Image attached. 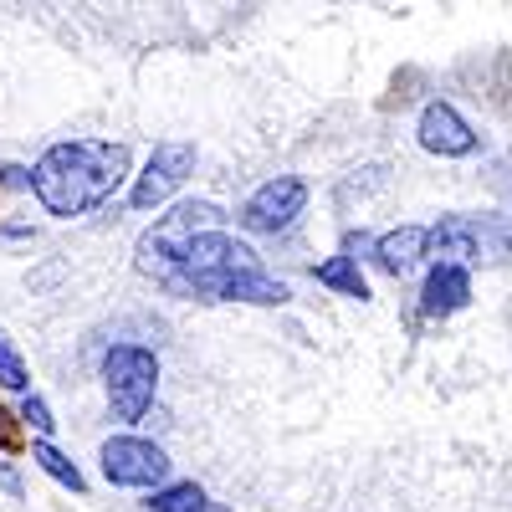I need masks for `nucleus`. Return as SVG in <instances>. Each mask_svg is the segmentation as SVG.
I'll return each mask as SVG.
<instances>
[{"instance_id":"1","label":"nucleus","mask_w":512,"mask_h":512,"mask_svg":"<svg viewBox=\"0 0 512 512\" xmlns=\"http://www.w3.org/2000/svg\"><path fill=\"white\" fill-rule=\"evenodd\" d=\"M128 180V144H103V139H72L52 144L31 164V195L41 200L47 216H88L113 190Z\"/></svg>"},{"instance_id":"2","label":"nucleus","mask_w":512,"mask_h":512,"mask_svg":"<svg viewBox=\"0 0 512 512\" xmlns=\"http://www.w3.org/2000/svg\"><path fill=\"white\" fill-rule=\"evenodd\" d=\"M256 267H262V256H256L246 241H236L226 231H200L185 251L180 272L164 282V292L195 297V303H226V287L241 272H256Z\"/></svg>"},{"instance_id":"3","label":"nucleus","mask_w":512,"mask_h":512,"mask_svg":"<svg viewBox=\"0 0 512 512\" xmlns=\"http://www.w3.org/2000/svg\"><path fill=\"white\" fill-rule=\"evenodd\" d=\"M221 205H210V200H180L169 216H159L144 236H139V246H134V267L144 272V277H154L159 287L180 272V262H185V251H190V241L200 236V231H221Z\"/></svg>"},{"instance_id":"4","label":"nucleus","mask_w":512,"mask_h":512,"mask_svg":"<svg viewBox=\"0 0 512 512\" xmlns=\"http://www.w3.org/2000/svg\"><path fill=\"white\" fill-rule=\"evenodd\" d=\"M103 384H108L113 420L134 425V420H144L149 405H154V390H159V359H154L144 344H113L108 359H103Z\"/></svg>"},{"instance_id":"5","label":"nucleus","mask_w":512,"mask_h":512,"mask_svg":"<svg viewBox=\"0 0 512 512\" xmlns=\"http://www.w3.org/2000/svg\"><path fill=\"white\" fill-rule=\"evenodd\" d=\"M103 477L113 487L154 492L169 482V456H164V446H154L144 436H113V441H103Z\"/></svg>"},{"instance_id":"6","label":"nucleus","mask_w":512,"mask_h":512,"mask_svg":"<svg viewBox=\"0 0 512 512\" xmlns=\"http://www.w3.org/2000/svg\"><path fill=\"white\" fill-rule=\"evenodd\" d=\"M190 175H195V144L164 139V144H154L144 175L134 180V190H128V205H134V210H154V205H164L169 195H175Z\"/></svg>"},{"instance_id":"7","label":"nucleus","mask_w":512,"mask_h":512,"mask_svg":"<svg viewBox=\"0 0 512 512\" xmlns=\"http://www.w3.org/2000/svg\"><path fill=\"white\" fill-rule=\"evenodd\" d=\"M303 205H308V185L297 175H277V180L251 190V200L241 205L236 221L246 231H256V236H277V231H287L297 216H303Z\"/></svg>"},{"instance_id":"8","label":"nucleus","mask_w":512,"mask_h":512,"mask_svg":"<svg viewBox=\"0 0 512 512\" xmlns=\"http://www.w3.org/2000/svg\"><path fill=\"white\" fill-rule=\"evenodd\" d=\"M415 134H420V149H431L441 159H461V154L477 149L472 123H466L451 103H431V108H425L420 123H415Z\"/></svg>"},{"instance_id":"9","label":"nucleus","mask_w":512,"mask_h":512,"mask_svg":"<svg viewBox=\"0 0 512 512\" xmlns=\"http://www.w3.org/2000/svg\"><path fill=\"white\" fill-rule=\"evenodd\" d=\"M425 251H431V226H395V231L374 236L369 262H374L384 277H410V272L425 262Z\"/></svg>"},{"instance_id":"10","label":"nucleus","mask_w":512,"mask_h":512,"mask_svg":"<svg viewBox=\"0 0 512 512\" xmlns=\"http://www.w3.org/2000/svg\"><path fill=\"white\" fill-rule=\"evenodd\" d=\"M425 256H436V267H466V272H472V262H482V256H487V241H482L477 221L441 216L431 226V251H425Z\"/></svg>"},{"instance_id":"11","label":"nucleus","mask_w":512,"mask_h":512,"mask_svg":"<svg viewBox=\"0 0 512 512\" xmlns=\"http://www.w3.org/2000/svg\"><path fill=\"white\" fill-rule=\"evenodd\" d=\"M472 303V272L466 267H431L420 287V313L425 318H451Z\"/></svg>"},{"instance_id":"12","label":"nucleus","mask_w":512,"mask_h":512,"mask_svg":"<svg viewBox=\"0 0 512 512\" xmlns=\"http://www.w3.org/2000/svg\"><path fill=\"white\" fill-rule=\"evenodd\" d=\"M149 512H231V507L210 502L200 482H175V487H159L149 497Z\"/></svg>"},{"instance_id":"13","label":"nucleus","mask_w":512,"mask_h":512,"mask_svg":"<svg viewBox=\"0 0 512 512\" xmlns=\"http://www.w3.org/2000/svg\"><path fill=\"white\" fill-rule=\"evenodd\" d=\"M313 277H318V287H328V292H344V297H354V303H369V282H364L359 262H349V256H328Z\"/></svg>"},{"instance_id":"14","label":"nucleus","mask_w":512,"mask_h":512,"mask_svg":"<svg viewBox=\"0 0 512 512\" xmlns=\"http://www.w3.org/2000/svg\"><path fill=\"white\" fill-rule=\"evenodd\" d=\"M31 461L41 466V472H47L52 482H62L67 492H88V477L77 472V461H67L52 441H31Z\"/></svg>"},{"instance_id":"15","label":"nucleus","mask_w":512,"mask_h":512,"mask_svg":"<svg viewBox=\"0 0 512 512\" xmlns=\"http://www.w3.org/2000/svg\"><path fill=\"white\" fill-rule=\"evenodd\" d=\"M0 390H16V395L31 390V374H26V364L11 344H0Z\"/></svg>"},{"instance_id":"16","label":"nucleus","mask_w":512,"mask_h":512,"mask_svg":"<svg viewBox=\"0 0 512 512\" xmlns=\"http://www.w3.org/2000/svg\"><path fill=\"white\" fill-rule=\"evenodd\" d=\"M21 420L31 425V431H41V436H52V431H57V420H52V405L41 400V395H26V400H21Z\"/></svg>"},{"instance_id":"17","label":"nucleus","mask_w":512,"mask_h":512,"mask_svg":"<svg viewBox=\"0 0 512 512\" xmlns=\"http://www.w3.org/2000/svg\"><path fill=\"white\" fill-rule=\"evenodd\" d=\"M0 344H6V338H0Z\"/></svg>"}]
</instances>
